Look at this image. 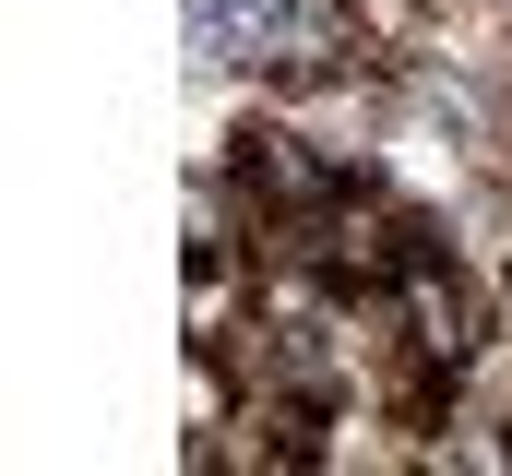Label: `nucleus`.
Returning a JSON list of instances; mask_svg holds the SVG:
<instances>
[{
  "label": "nucleus",
  "mask_w": 512,
  "mask_h": 476,
  "mask_svg": "<svg viewBox=\"0 0 512 476\" xmlns=\"http://www.w3.org/2000/svg\"><path fill=\"white\" fill-rule=\"evenodd\" d=\"M346 179H358V167L322 155V143L286 131V119H239V131H227V191L251 203V227H310Z\"/></svg>",
  "instance_id": "obj_1"
},
{
  "label": "nucleus",
  "mask_w": 512,
  "mask_h": 476,
  "mask_svg": "<svg viewBox=\"0 0 512 476\" xmlns=\"http://www.w3.org/2000/svg\"><path fill=\"white\" fill-rule=\"evenodd\" d=\"M393 310H405V346L453 357V369H477V357H489V298H477V274L453 262V238L405 262V286H393Z\"/></svg>",
  "instance_id": "obj_2"
}]
</instances>
